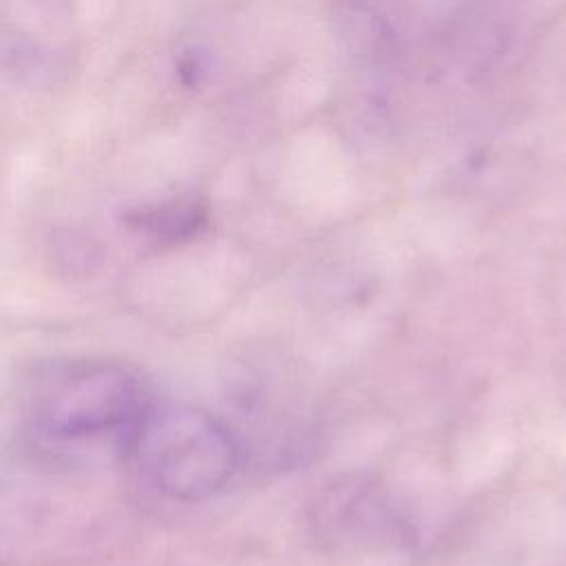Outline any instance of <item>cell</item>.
Listing matches in <instances>:
<instances>
[{
	"mask_svg": "<svg viewBox=\"0 0 566 566\" xmlns=\"http://www.w3.org/2000/svg\"><path fill=\"white\" fill-rule=\"evenodd\" d=\"M126 442L144 478L177 502L214 497L241 464L232 429L192 405H148Z\"/></svg>",
	"mask_w": 566,
	"mask_h": 566,
	"instance_id": "obj_1",
	"label": "cell"
},
{
	"mask_svg": "<svg viewBox=\"0 0 566 566\" xmlns=\"http://www.w3.org/2000/svg\"><path fill=\"white\" fill-rule=\"evenodd\" d=\"M139 380L119 365L93 363L64 374L38 402L35 424L55 442L130 436L144 409Z\"/></svg>",
	"mask_w": 566,
	"mask_h": 566,
	"instance_id": "obj_2",
	"label": "cell"
},
{
	"mask_svg": "<svg viewBox=\"0 0 566 566\" xmlns=\"http://www.w3.org/2000/svg\"><path fill=\"white\" fill-rule=\"evenodd\" d=\"M312 526L327 551L345 555L398 548L411 539L387 493L360 478L329 484L314 504Z\"/></svg>",
	"mask_w": 566,
	"mask_h": 566,
	"instance_id": "obj_3",
	"label": "cell"
},
{
	"mask_svg": "<svg viewBox=\"0 0 566 566\" xmlns=\"http://www.w3.org/2000/svg\"><path fill=\"white\" fill-rule=\"evenodd\" d=\"M201 219H203V214L199 208L172 203V206H161V208L137 212L135 223H137V228L146 230L155 237L177 239V237H186L188 232H192L201 223Z\"/></svg>",
	"mask_w": 566,
	"mask_h": 566,
	"instance_id": "obj_4",
	"label": "cell"
}]
</instances>
